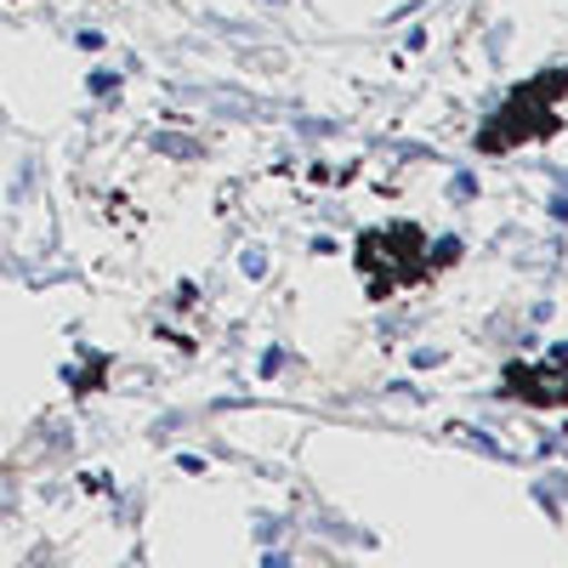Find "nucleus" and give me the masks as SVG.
<instances>
[{
    "instance_id": "f257e3e1",
    "label": "nucleus",
    "mask_w": 568,
    "mask_h": 568,
    "mask_svg": "<svg viewBox=\"0 0 568 568\" xmlns=\"http://www.w3.org/2000/svg\"><path fill=\"white\" fill-rule=\"evenodd\" d=\"M358 267H369V296L387 302L398 278L420 273V227L393 222V227H375L358 240Z\"/></svg>"
},
{
    "instance_id": "f03ea898",
    "label": "nucleus",
    "mask_w": 568,
    "mask_h": 568,
    "mask_svg": "<svg viewBox=\"0 0 568 568\" xmlns=\"http://www.w3.org/2000/svg\"><path fill=\"white\" fill-rule=\"evenodd\" d=\"M506 382L524 393L529 404H562L568 398V375L562 369H529V364H511Z\"/></svg>"
},
{
    "instance_id": "7ed1b4c3",
    "label": "nucleus",
    "mask_w": 568,
    "mask_h": 568,
    "mask_svg": "<svg viewBox=\"0 0 568 568\" xmlns=\"http://www.w3.org/2000/svg\"><path fill=\"white\" fill-rule=\"evenodd\" d=\"M154 149L176 154V160H200V142H187V136H154Z\"/></svg>"
},
{
    "instance_id": "20e7f679",
    "label": "nucleus",
    "mask_w": 568,
    "mask_h": 568,
    "mask_svg": "<svg viewBox=\"0 0 568 568\" xmlns=\"http://www.w3.org/2000/svg\"><path fill=\"white\" fill-rule=\"evenodd\" d=\"M426 262H433V267H449V262H460V240H455V233H449V240H438Z\"/></svg>"
},
{
    "instance_id": "39448f33",
    "label": "nucleus",
    "mask_w": 568,
    "mask_h": 568,
    "mask_svg": "<svg viewBox=\"0 0 568 568\" xmlns=\"http://www.w3.org/2000/svg\"><path fill=\"white\" fill-rule=\"evenodd\" d=\"M240 267H245V273H251V278H262V273H267V256H262V251H256V245H251V251H245V256H240Z\"/></svg>"
},
{
    "instance_id": "423d86ee",
    "label": "nucleus",
    "mask_w": 568,
    "mask_h": 568,
    "mask_svg": "<svg viewBox=\"0 0 568 568\" xmlns=\"http://www.w3.org/2000/svg\"><path fill=\"white\" fill-rule=\"evenodd\" d=\"M278 369H284V353H278V347H267V353H262V375H267V382H273Z\"/></svg>"
},
{
    "instance_id": "0eeeda50",
    "label": "nucleus",
    "mask_w": 568,
    "mask_h": 568,
    "mask_svg": "<svg viewBox=\"0 0 568 568\" xmlns=\"http://www.w3.org/2000/svg\"><path fill=\"white\" fill-rule=\"evenodd\" d=\"M455 194H460V200H471V194H478V176L460 171V176H455Z\"/></svg>"
},
{
    "instance_id": "6e6552de",
    "label": "nucleus",
    "mask_w": 568,
    "mask_h": 568,
    "mask_svg": "<svg viewBox=\"0 0 568 568\" xmlns=\"http://www.w3.org/2000/svg\"><path fill=\"white\" fill-rule=\"evenodd\" d=\"M551 216H557V222H568V200H551Z\"/></svg>"
},
{
    "instance_id": "1a4fd4ad",
    "label": "nucleus",
    "mask_w": 568,
    "mask_h": 568,
    "mask_svg": "<svg viewBox=\"0 0 568 568\" xmlns=\"http://www.w3.org/2000/svg\"><path fill=\"white\" fill-rule=\"evenodd\" d=\"M273 7H278V0H273Z\"/></svg>"
}]
</instances>
